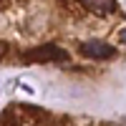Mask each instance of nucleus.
<instances>
[{"label": "nucleus", "instance_id": "nucleus-1", "mask_svg": "<svg viewBox=\"0 0 126 126\" xmlns=\"http://www.w3.org/2000/svg\"><path fill=\"white\" fill-rule=\"evenodd\" d=\"M25 63H46V61H53V63H66L68 61V50L58 48L56 43H46V46H38V48H30L23 53Z\"/></svg>", "mask_w": 126, "mask_h": 126}, {"label": "nucleus", "instance_id": "nucleus-2", "mask_svg": "<svg viewBox=\"0 0 126 126\" xmlns=\"http://www.w3.org/2000/svg\"><path fill=\"white\" fill-rule=\"evenodd\" d=\"M81 53L93 61H106L116 56V48L106 40H86V43H81Z\"/></svg>", "mask_w": 126, "mask_h": 126}, {"label": "nucleus", "instance_id": "nucleus-3", "mask_svg": "<svg viewBox=\"0 0 126 126\" xmlns=\"http://www.w3.org/2000/svg\"><path fill=\"white\" fill-rule=\"evenodd\" d=\"M83 8L91 10V13H96V15H111L113 10L119 8L116 0H81Z\"/></svg>", "mask_w": 126, "mask_h": 126}, {"label": "nucleus", "instance_id": "nucleus-4", "mask_svg": "<svg viewBox=\"0 0 126 126\" xmlns=\"http://www.w3.org/2000/svg\"><path fill=\"white\" fill-rule=\"evenodd\" d=\"M5 50H8V46H5V43H0V58L5 56Z\"/></svg>", "mask_w": 126, "mask_h": 126}, {"label": "nucleus", "instance_id": "nucleus-5", "mask_svg": "<svg viewBox=\"0 0 126 126\" xmlns=\"http://www.w3.org/2000/svg\"><path fill=\"white\" fill-rule=\"evenodd\" d=\"M119 38H121V43H126V28H124L121 33H119Z\"/></svg>", "mask_w": 126, "mask_h": 126}]
</instances>
